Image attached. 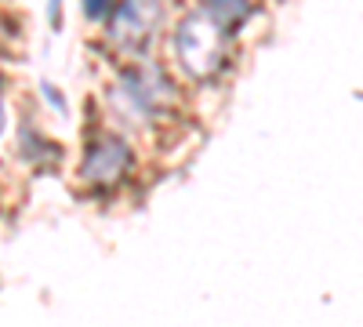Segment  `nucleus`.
<instances>
[{
	"instance_id": "nucleus-2",
	"label": "nucleus",
	"mask_w": 363,
	"mask_h": 327,
	"mask_svg": "<svg viewBox=\"0 0 363 327\" xmlns=\"http://www.w3.org/2000/svg\"><path fill=\"white\" fill-rule=\"evenodd\" d=\"M131 167V150L128 142L113 135V131H99L95 138L87 142V153H84V182L91 186H113L128 174Z\"/></svg>"
},
{
	"instance_id": "nucleus-4",
	"label": "nucleus",
	"mask_w": 363,
	"mask_h": 327,
	"mask_svg": "<svg viewBox=\"0 0 363 327\" xmlns=\"http://www.w3.org/2000/svg\"><path fill=\"white\" fill-rule=\"evenodd\" d=\"M203 15L218 26V33H222V37H229L240 22L251 18V8H247V4H207Z\"/></svg>"
},
{
	"instance_id": "nucleus-3",
	"label": "nucleus",
	"mask_w": 363,
	"mask_h": 327,
	"mask_svg": "<svg viewBox=\"0 0 363 327\" xmlns=\"http://www.w3.org/2000/svg\"><path fill=\"white\" fill-rule=\"evenodd\" d=\"M116 87H120V99L138 113H153L171 92V84L160 70H124Z\"/></svg>"
},
{
	"instance_id": "nucleus-1",
	"label": "nucleus",
	"mask_w": 363,
	"mask_h": 327,
	"mask_svg": "<svg viewBox=\"0 0 363 327\" xmlns=\"http://www.w3.org/2000/svg\"><path fill=\"white\" fill-rule=\"evenodd\" d=\"M218 44H222V33H218V26L203 15V8L178 22L174 48H178V58H182V62H186L193 73H211V70L222 62Z\"/></svg>"
},
{
	"instance_id": "nucleus-5",
	"label": "nucleus",
	"mask_w": 363,
	"mask_h": 327,
	"mask_svg": "<svg viewBox=\"0 0 363 327\" xmlns=\"http://www.w3.org/2000/svg\"><path fill=\"white\" fill-rule=\"evenodd\" d=\"M0 128H4V95H0Z\"/></svg>"
}]
</instances>
